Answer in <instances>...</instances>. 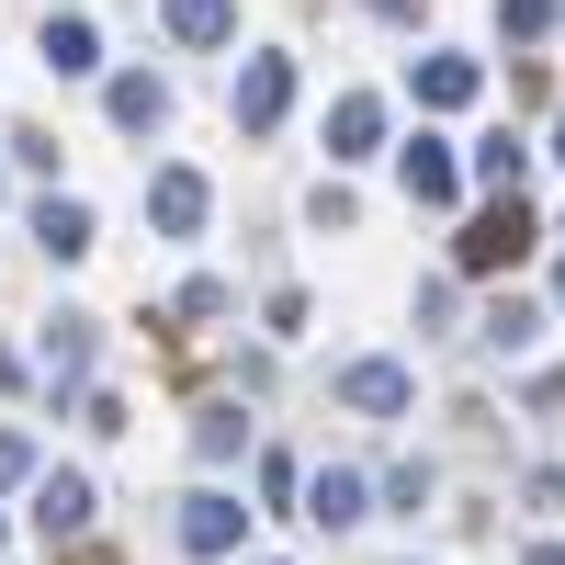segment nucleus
Returning <instances> with one entry per match:
<instances>
[{"label":"nucleus","mask_w":565,"mask_h":565,"mask_svg":"<svg viewBox=\"0 0 565 565\" xmlns=\"http://www.w3.org/2000/svg\"><path fill=\"white\" fill-rule=\"evenodd\" d=\"M532 238H543V226H532V204H521V193H498L487 215H463L452 271H509V260H532Z\"/></svg>","instance_id":"obj_1"},{"label":"nucleus","mask_w":565,"mask_h":565,"mask_svg":"<svg viewBox=\"0 0 565 565\" xmlns=\"http://www.w3.org/2000/svg\"><path fill=\"white\" fill-rule=\"evenodd\" d=\"M295 521H317V532H362V521H373V476H351V463H317Z\"/></svg>","instance_id":"obj_2"},{"label":"nucleus","mask_w":565,"mask_h":565,"mask_svg":"<svg viewBox=\"0 0 565 565\" xmlns=\"http://www.w3.org/2000/svg\"><path fill=\"white\" fill-rule=\"evenodd\" d=\"M238 532H249V509L238 498H226V487H193V498H181V554H238Z\"/></svg>","instance_id":"obj_3"},{"label":"nucleus","mask_w":565,"mask_h":565,"mask_svg":"<svg viewBox=\"0 0 565 565\" xmlns=\"http://www.w3.org/2000/svg\"><path fill=\"white\" fill-rule=\"evenodd\" d=\"M204 215H215L204 170H159L148 181V226H159V238H204Z\"/></svg>","instance_id":"obj_4"},{"label":"nucleus","mask_w":565,"mask_h":565,"mask_svg":"<svg viewBox=\"0 0 565 565\" xmlns=\"http://www.w3.org/2000/svg\"><path fill=\"white\" fill-rule=\"evenodd\" d=\"M282 114H295V57H249V68H238V125L271 136Z\"/></svg>","instance_id":"obj_5"},{"label":"nucleus","mask_w":565,"mask_h":565,"mask_svg":"<svg viewBox=\"0 0 565 565\" xmlns=\"http://www.w3.org/2000/svg\"><path fill=\"white\" fill-rule=\"evenodd\" d=\"M396 181H407V204H452V193H463V159L441 148V136H407V148H396Z\"/></svg>","instance_id":"obj_6"},{"label":"nucleus","mask_w":565,"mask_h":565,"mask_svg":"<svg viewBox=\"0 0 565 565\" xmlns=\"http://www.w3.org/2000/svg\"><path fill=\"white\" fill-rule=\"evenodd\" d=\"M340 396H351L362 418H407V407H418V385H407V362H340Z\"/></svg>","instance_id":"obj_7"},{"label":"nucleus","mask_w":565,"mask_h":565,"mask_svg":"<svg viewBox=\"0 0 565 565\" xmlns=\"http://www.w3.org/2000/svg\"><path fill=\"white\" fill-rule=\"evenodd\" d=\"M34 532L45 543H79L90 532V476H34Z\"/></svg>","instance_id":"obj_8"},{"label":"nucleus","mask_w":565,"mask_h":565,"mask_svg":"<svg viewBox=\"0 0 565 565\" xmlns=\"http://www.w3.org/2000/svg\"><path fill=\"white\" fill-rule=\"evenodd\" d=\"M407 90H418L430 114H463V103L487 90V68H476V57H418V68H407Z\"/></svg>","instance_id":"obj_9"},{"label":"nucleus","mask_w":565,"mask_h":565,"mask_svg":"<svg viewBox=\"0 0 565 565\" xmlns=\"http://www.w3.org/2000/svg\"><path fill=\"white\" fill-rule=\"evenodd\" d=\"M45 385L57 396L90 385V317H45Z\"/></svg>","instance_id":"obj_10"},{"label":"nucleus","mask_w":565,"mask_h":565,"mask_svg":"<svg viewBox=\"0 0 565 565\" xmlns=\"http://www.w3.org/2000/svg\"><path fill=\"white\" fill-rule=\"evenodd\" d=\"M34 249H45V260H90V204L45 193V204H34Z\"/></svg>","instance_id":"obj_11"},{"label":"nucleus","mask_w":565,"mask_h":565,"mask_svg":"<svg viewBox=\"0 0 565 565\" xmlns=\"http://www.w3.org/2000/svg\"><path fill=\"white\" fill-rule=\"evenodd\" d=\"M385 148V103H373V90H351L340 114H328V159H373Z\"/></svg>","instance_id":"obj_12"},{"label":"nucleus","mask_w":565,"mask_h":565,"mask_svg":"<svg viewBox=\"0 0 565 565\" xmlns=\"http://www.w3.org/2000/svg\"><path fill=\"white\" fill-rule=\"evenodd\" d=\"M45 68H57V79H90V68H103V34H90L79 12H45Z\"/></svg>","instance_id":"obj_13"},{"label":"nucleus","mask_w":565,"mask_h":565,"mask_svg":"<svg viewBox=\"0 0 565 565\" xmlns=\"http://www.w3.org/2000/svg\"><path fill=\"white\" fill-rule=\"evenodd\" d=\"M103 103H114V125H125V136H159V125H170V90H159L148 68H125V79L103 90Z\"/></svg>","instance_id":"obj_14"},{"label":"nucleus","mask_w":565,"mask_h":565,"mask_svg":"<svg viewBox=\"0 0 565 565\" xmlns=\"http://www.w3.org/2000/svg\"><path fill=\"white\" fill-rule=\"evenodd\" d=\"M159 23L181 45H226V34H238V0H159Z\"/></svg>","instance_id":"obj_15"},{"label":"nucleus","mask_w":565,"mask_h":565,"mask_svg":"<svg viewBox=\"0 0 565 565\" xmlns=\"http://www.w3.org/2000/svg\"><path fill=\"white\" fill-rule=\"evenodd\" d=\"M238 452H249V418L226 407V396H215V407H193V463H238Z\"/></svg>","instance_id":"obj_16"},{"label":"nucleus","mask_w":565,"mask_h":565,"mask_svg":"<svg viewBox=\"0 0 565 565\" xmlns=\"http://www.w3.org/2000/svg\"><path fill=\"white\" fill-rule=\"evenodd\" d=\"M521 170H532L521 136H487V148H476V181H487V193H521Z\"/></svg>","instance_id":"obj_17"},{"label":"nucleus","mask_w":565,"mask_h":565,"mask_svg":"<svg viewBox=\"0 0 565 565\" xmlns=\"http://www.w3.org/2000/svg\"><path fill=\"white\" fill-rule=\"evenodd\" d=\"M532 328H543V317H532L521 295H498V306H487V328H476V340H487V351H532Z\"/></svg>","instance_id":"obj_18"},{"label":"nucleus","mask_w":565,"mask_h":565,"mask_svg":"<svg viewBox=\"0 0 565 565\" xmlns=\"http://www.w3.org/2000/svg\"><path fill=\"white\" fill-rule=\"evenodd\" d=\"M498 34H509V45H543V34H554V0H498Z\"/></svg>","instance_id":"obj_19"},{"label":"nucleus","mask_w":565,"mask_h":565,"mask_svg":"<svg viewBox=\"0 0 565 565\" xmlns=\"http://www.w3.org/2000/svg\"><path fill=\"white\" fill-rule=\"evenodd\" d=\"M385 509H430V463H385Z\"/></svg>","instance_id":"obj_20"},{"label":"nucleus","mask_w":565,"mask_h":565,"mask_svg":"<svg viewBox=\"0 0 565 565\" xmlns=\"http://www.w3.org/2000/svg\"><path fill=\"white\" fill-rule=\"evenodd\" d=\"M0 487H34V441L23 430H0Z\"/></svg>","instance_id":"obj_21"},{"label":"nucleus","mask_w":565,"mask_h":565,"mask_svg":"<svg viewBox=\"0 0 565 565\" xmlns=\"http://www.w3.org/2000/svg\"><path fill=\"white\" fill-rule=\"evenodd\" d=\"M373 12H385V23H418V0H373Z\"/></svg>","instance_id":"obj_22"},{"label":"nucleus","mask_w":565,"mask_h":565,"mask_svg":"<svg viewBox=\"0 0 565 565\" xmlns=\"http://www.w3.org/2000/svg\"><path fill=\"white\" fill-rule=\"evenodd\" d=\"M521 565H565V543H532V554H521Z\"/></svg>","instance_id":"obj_23"},{"label":"nucleus","mask_w":565,"mask_h":565,"mask_svg":"<svg viewBox=\"0 0 565 565\" xmlns=\"http://www.w3.org/2000/svg\"><path fill=\"white\" fill-rule=\"evenodd\" d=\"M554 159H565V114H554Z\"/></svg>","instance_id":"obj_24"},{"label":"nucleus","mask_w":565,"mask_h":565,"mask_svg":"<svg viewBox=\"0 0 565 565\" xmlns=\"http://www.w3.org/2000/svg\"><path fill=\"white\" fill-rule=\"evenodd\" d=\"M554 295H565V260H554Z\"/></svg>","instance_id":"obj_25"}]
</instances>
